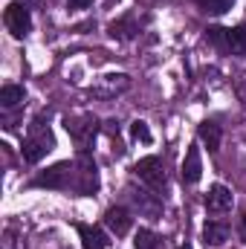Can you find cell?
<instances>
[{"label": "cell", "mask_w": 246, "mask_h": 249, "mask_svg": "<svg viewBox=\"0 0 246 249\" xmlns=\"http://www.w3.org/2000/svg\"><path fill=\"white\" fill-rule=\"evenodd\" d=\"M35 188H55V191H70L78 197H90L99 191V168L90 154H78L75 160L55 162L53 168L41 171L35 180Z\"/></svg>", "instance_id": "obj_1"}, {"label": "cell", "mask_w": 246, "mask_h": 249, "mask_svg": "<svg viewBox=\"0 0 246 249\" xmlns=\"http://www.w3.org/2000/svg\"><path fill=\"white\" fill-rule=\"evenodd\" d=\"M53 148H55V136H53V127H50V113H38V116L32 119V124H29L26 136H23L20 154H23V160H26L29 165H35V162H41Z\"/></svg>", "instance_id": "obj_2"}, {"label": "cell", "mask_w": 246, "mask_h": 249, "mask_svg": "<svg viewBox=\"0 0 246 249\" xmlns=\"http://www.w3.org/2000/svg\"><path fill=\"white\" fill-rule=\"evenodd\" d=\"M206 41L214 50L226 53V55H246V23L232 26V29H226V26H209L206 29Z\"/></svg>", "instance_id": "obj_3"}, {"label": "cell", "mask_w": 246, "mask_h": 249, "mask_svg": "<svg viewBox=\"0 0 246 249\" xmlns=\"http://www.w3.org/2000/svg\"><path fill=\"white\" fill-rule=\"evenodd\" d=\"M64 127L70 133V139L75 142L78 154H90L96 136H99V119L90 116V113H75V116H67L64 119Z\"/></svg>", "instance_id": "obj_4"}, {"label": "cell", "mask_w": 246, "mask_h": 249, "mask_svg": "<svg viewBox=\"0 0 246 249\" xmlns=\"http://www.w3.org/2000/svg\"><path fill=\"white\" fill-rule=\"evenodd\" d=\"M133 174L151 188V191H162L165 188V162L159 157H142L133 165Z\"/></svg>", "instance_id": "obj_5"}, {"label": "cell", "mask_w": 246, "mask_h": 249, "mask_svg": "<svg viewBox=\"0 0 246 249\" xmlns=\"http://www.w3.org/2000/svg\"><path fill=\"white\" fill-rule=\"evenodd\" d=\"M3 23L12 32V38H18V41L32 32V15H29V9L23 3H9L6 12H3Z\"/></svg>", "instance_id": "obj_6"}, {"label": "cell", "mask_w": 246, "mask_h": 249, "mask_svg": "<svg viewBox=\"0 0 246 249\" xmlns=\"http://www.w3.org/2000/svg\"><path fill=\"white\" fill-rule=\"evenodd\" d=\"M127 194H130V200H133V206L142 212V214H148L151 220H157L159 214H162V200H159V194H154V191H145V188H127Z\"/></svg>", "instance_id": "obj_7"}, {"label": "cell", "mask_w": 246, "mask_h": 249, "mask_svg": "<svg viewBox=\"0 0 246 249\" xmlns=\"http://www.w3.org/2000/svg\"><path fill=\"white\" fill-rule=\"evenodd\" d=\"M107 35H110L113 41H130V38H136V35H139V18H136L133 12L122 15L119 20H113V23L107 26Z\"/></svg>", "instance_id": "obj_8"}, {"label": "cell", "mask_w": 246, "mask_h": 249, "mask_svg": "<svg viewBox=\"0 0 246 249\" xmlns=\"http://www.w3.org/2000/svg\"><path fill=\"white\" fill-rule=\"evenodd\" d=\"M105 226H107L113 235H127L130 226H133V217H130V212L122 209V206H110V209L105 212Z\"/></svg>", "instance_id": "obj_9"}, {"label": "cell", "mask_w": 246, "mask_h": 249, "mask_svg": "<svg viewBox=\"0 0 246 249\" xmlns=\"http://www.w3.org/2000/svg\"><path fill=\"white\" fill-rule=\"evenodd\" d=\"M206 209L214 212V214L229 212L232 209V191L223 186V183H214V186L209 188V194H206Z\"/></svg>", "instance_id": "obj_10"}, {"label": "cell", "mask_w": 246, "mask_h": 249, "mask_svg": "<svg viewBox=\"0 0 246 249\" xmlns=\"http://www.w3.org/2000/svg\"><path fill=\"white\" fill-rule=\"evenodd\" d=\"M200 177H203V157H200V148L191 145L183 160V183L194 186V183H200Z\"/></svg>", "instance_id": "obj_11"}, {"label": "cell", "mask_w": 246, "mask_h": 249, "mask_svg": "<svg viewBox=\"0 0 246 249\" xmlns=\"http://www.w3.org/2000/svg\"><path fill=\"white\" fill-rule=\"evenodd\" d=\"M75 229H78V238H81V249H107V244H110L105 229H99V226L78 223Z\"/></svg>", "instance_id": "obj_12"}, {"label": "cell", "mask_w": 246, "mask_h": 249, "mask_svg": "<svg viewBox=\"0 0 246 249\" xmlns=\"http://www.w3.org/2000/svg\"><path fill=\"white\" fill-rule=\"evenodd\" d=\"M229 223L226 220H209L206 226H203V241L209 244V247H223L226 241H229Z\"/></svg>", "instance_id": "obj_13"}, {"label": "cell", "mask_w": 246, "mask_h": 249, "mask_svg": "<svg viewBox=\"0 0 246 249\" xmlns=\"http://www.w3.org/2000/svg\"><path fill=\"white\" fill-rule=\"evenodd\" d=\"M197 136H200V142L209 148V154H214L217 148H220V139H223V130H220V124L217 122H200V127H197Z\"/></svg>", "instance_id": "obj_14"}, {"label": "cell", "mask_w": 246, "mask_h": 249, "mask_svg": "<svg viewBox=\"0 0 246 249\" xmlns=\"http://www.w3.org/2000/svg\"><path fill=\"white\" fill-rule=\"evenodd\" d=\"M23 99H26V90H23L20 84H3V87H0V107H3V110L20 107Z\"/></svg>", "instance_id": "obj_15"}, {"label": "cell", "mask_w": 246, "mask_h": 249, "mask_svg": "<svg viewBox=\"0 0 246 249\" xmlns=\"http://www.w3.org/2000/svg\"><path fill=\"white\" fill-rule=\"evenodd\" d=\"M130 87V78L127 75H105V87H96V96H116Z\"/></svg>", "instance_id": "obj_16"}, {"label": "cell", "mask_w": 246, "mask_h": 249, "mask_svg": "<svg viewBox=\"0 0 246 249\" xmlns=\"http://www.w3.org/2000/svg\"><path fill=\"white\" fill-rule=\"evenodd\" d=\"M162 238L157 235V232H151V229H139L136 235H133V247L136 249H162Z\"/></svg>", "instance_id": "obj_17"}, {"label": "cell", "mask_w": 246, "mask_h": 249, "mask_svg": "<svg viewBox=\"0 0 246 249\" xmlns=\"http://www.w3.org/2000/svg\"><path fill=\"white\" fill-rule=\"evenodd\" d=\"M197 6H200L206 15H226V12L235 6V0H197Z\"/></svg>", "instance_id": "obj_18"}, {"label": "cell", "mask_w": 246, "mask_h": 249, "mask_svg": "<svg viewBox=\"0 0 246 249\" xmlns=\"http://www.w3.org/2000/svg\"><path fill=\"white\" fill-rule=\"evenodd\" d=\"M130 136H133L136 142H145V145H151V142H154V136H151V130H148V124L142 122V119H136V122H130Z\"/></svg>", "instance_id": "obj_19"}, {"label": "cell", "mask_w": 246, "mask_h": 249, "mask_svg": "<svg viewBox=\"0 0 246 249\" xmlns=\"http://www.w3.org/2000/svg\"><path fill=\"white\" fill-rule=\"evenodd\" d=\"M90 6H93V0H70L67 3L70 12H81V9H90Z\"/></svg>", "instance_id": "obj_20"}, {"label": "cell", "mask_w": 246, "mask_h": 249, "mask_svg": "<svg viewBox=\"0 0 246 249\" xmlns=\"http://www.w3.org/2000/svg\"><path fill=\"white\" fill-rule=\"evenodd\" d=\"M3 249H15V232H12V229L6 232V241H3Z\"/></svg>", "instance_id": "obj_21"}, {"label": "cell", "mask_w": 246, "mask_h": 249, "mask_svg": "<svg viewBox=\"0 0 246 249\" xmlns=\"http://www.w3.org/2000/svg\"><path fill=\"white\" fill-rule=\"evenodd\" d=\"M241 241L246 244V214L241 217Z\"/></svg>", "instance_id": "obj_22"}, {"label": "cell", "mask_w": 246, "mask_h": 249, "mask_svg": "<svg viewBox=\"0 0 246 249\" xmlns=\"http://www.w3.org/2000/svg\"><path fill=\"white\" fill-rule=\"evenodd\" d=\"M180 249H188V247H180Z\"/></svg>", "instance_id": "obj_23"}]
</instances>
